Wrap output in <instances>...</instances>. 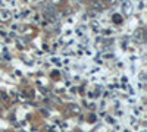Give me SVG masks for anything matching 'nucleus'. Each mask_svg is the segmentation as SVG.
<instances>
[{
    "label": "nucleus",
    "mask_w": 147,
    "mask_h": 132,
    "mask_svg": "<svg viewBox=\"0 0 147 132\" xmlns=\"http://www.w3.org/2000/svg\"><path fill=\"white\" fill-rule=\"evenodd\" d=\"M9 18H11L9 12H0V19L2 21H6V19H9Z\"/></svg>",
    "instance_id": "obj_1"
},
{
    "label": "nucleus",
    "mask_w": 147,
    "mask_h": 132,
    "mask_svg": "<svg viewBox=\"0 0 147 132\" xmlns=\"http://www.w3.org/2000/svg\"><path fill=\"white\" fill-rule=\"evenodd\" d=\"M124 9H125V12H127V15H128V13H129V11H131V5H129V3H128V5H125V6H124Z\"/></svg>",
    "instance_id": "obj_2"
}]
</instances>
